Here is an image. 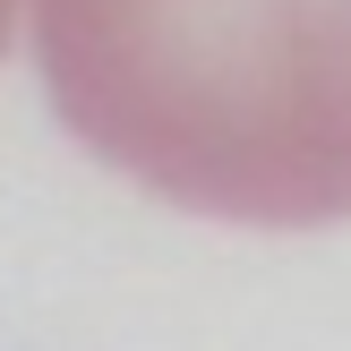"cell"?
Listing matches in <instances>:
<instances>
[{"label":"cell","mask_w":351,"mask_h":351,"mask_svg":"<svg viewBox=\"0 0 351 351\" xmlns=\"http://www.w3.org/2000/svg\"><path fill=\"white\" fill-rule=\"evenodd\" d=\"M51 112L95 163L215 223L351 215V0H26Z\"/></svg>","instance_id":"cell-1"},{"label":"cell","mask_w":351,"mask_h":351,"mask_svg":"<svg viewBox=\"0 0 351 351\" xmlns=\"http://www.w3.org/2000/svg\"><path fill=\"white\" fill-rule=\"evenodd\" d=\"M17 9H26V0H0V51H9V34H17Z\"/></svg>","instance_id":"cell-2"}]
</instances>
